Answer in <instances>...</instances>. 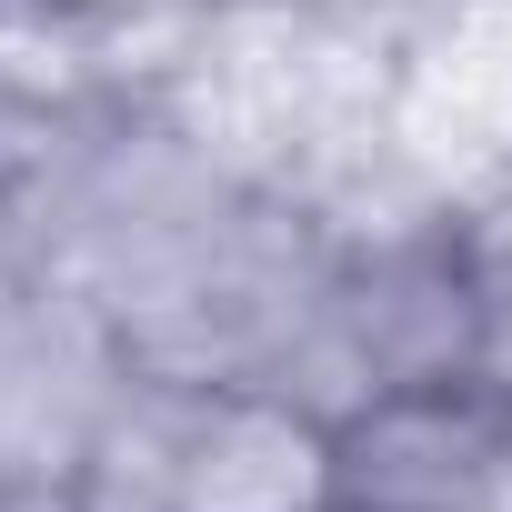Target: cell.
Returning <instances> with one entry per match:
<instances>
[{
    "instance_id": "cell-2",
    "label": "cell",
    "mask_w": 512,
    "mask_h": 512,
    "mask_svg": "<svg viewBox=\"0 0 512 512\" xmlns=\"http://www.w3.org/2000/svg\"><path fill=\"white\" fill-rule=\"evenodd\" d=\"M171 512H332V412L282 382H191L171 402Z\"/></svg>"
},
{
    "instance_id": "cell-5",
    "label": "cell",
    "mask_w": 512,
    "mask_h": 512,
    "mask_svg": "<svg viewBox=\"0 0 512 512\" xmlns=\"http://www.w3.org/2000/svg\"><path fill=\"white\" fill-rule=\"evenodd\" d=\"M11 302H21V282H11V262H0V312H11Z\"/></svg>"
},
{
    "instance_id": "cell-1",
    "label": "cell",
    "mask_w": 512,
    "mask_h": 512,
    "mask_svg": "<svg viewBox=\"0 0 512 512\" xmlns=\"http://www.w3.org/2000/svg\"><path fill=\"white\" fill-rule=\"evenodd\" d=\"M512 472V382L492 362L392 372L332 412V512H482Z\"/></svg>"
},
{
    "instance_id": "cell-4",
    "label": "cell",
    "mask_w": 512,
    "mask_h": 512,
    "mask_svg": "<svg viewBox=\"0 0 512 512\" xmlns=\"http://www.w3.org/2000/svg\"><path fill=\"white\" fill-rule=\"evenodd\" d=\"M11 502H21V472H11V462H0V512H11Z\"/></svg>"
},
{
    "instance_id": "cell-3",
    "label": "cell",
    "mask_w": 512,
    "mask_h": 512,
    "mask_svg": "<svg viewBox=\"0 0 512 512\" xmlns=\"http://www.w3.org/2000/svg\"><path fill=\"white\" fill-rule=\"evenodd\" d=\"M31 11H111V0H31Z\"/></svg>"
}]
</instances>
